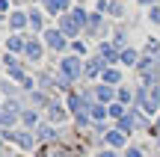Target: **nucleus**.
Masks as SVG:
<instances>
[]
</instances>
